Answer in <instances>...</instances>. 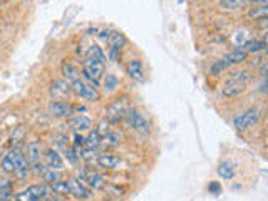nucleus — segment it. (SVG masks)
Listing matches in <instances>:
<instances>
[{"mask_svg":"<svg viewBox=\"0 0 268 201\" xmlns=\"http://www.w3.org/2000/svg\"><path fill=\"white\" fill-rule=\"evenodd\" d=\"M106 55L102 52L101 47L90 45L88 49V54L84 55V61H82V74L84 78L90 80V84L94 87H99L101 79L104 76L106 71Z\"/></svg>","mask_w":268,"mask_h":201,"instance_id":"nucleus-1","label":"nucleus"},{"mask_svg":"<svg viewBox=\"0 0 268 201\" xmlns=\"http://www.w3.org/2000/svg\"><path fill=\"white\" fill-rule=\"evenodd\" d=\"M2 171L3 173H14L19 178H24L29 171V161L25 160L24 153L20 149H12L2 160Z\"/></svg>","mask_w":268,"mask_h":201,"instance_id":"nucleus-2","label":"nucleus"},{"mask_svg":"<svg viewBox=\"0 0 268 201\" xmlns=\"http://www.w3.org/2000/svg\"><path fill=\"white\" fill-rule=\"evenodd\" d=\"M252 80V76H250L248 71H235L231 72L230 79L224 82L223 87V94L228 97H236L240 96L241 92H245L246 85Z\"/></svg>","mask_w":268,"mask_h":201,"instance_id":"nucleus-3","label":"nucleus"},{"mask_svg":"<svg viewBox=\"0 0 268 201\" xmlns=\"http://www.w3.org/2000/svg\"><path fill=\"white\" fill-rule=\"evenodd\" d=\"M124 119H126V124L131 127V129L139 132V134H142V136H148V134H151V131H153V126H151L149 119L146 118L142 113H139L137 109L129 108Z\"/></svg>","mask_w":268,"mask_h":201,"instance_id":"nucleus-4","label":"nucleus"},{"mask_svg":"<svg viewBox=\"0 0 268 201\" xmlns=\"http://www.w3.org/2000/svg\"><path fill=\"white\" fill-rule=\"evenodd\" d=\"M129 109V101L128 97H118V99H114L111 102L109 106L106 108V121L111 122V124H118L123 121L124 118H126V113Z\"/></svg>","mask_w":268,"mask_h":201,"instance_id":"nucleus-5","label":"nucleus"},{"mask_svg":"<svg viewBox=\"0 0 268 201\" xmlns=\"http://www.w3.org/2000/svg\"><path fill=\"white\" fill-rule=\"evenodd\" d=\"M52 190L47 183H42V185H32L29 186L27 190L20 191L14 196L15 201H42L45 198H49Z\"/></svg>","mask_w":268,"mask_h":201,"instance_id":"nucleus-6","label":"nucleus"},{"mask_svg":"<svg viewBox=\"0 0 268 201\" xmlns=\"http://www.w3.org/2000/svg\"><path fill=\"white\" fill-rule=\"evenodd\" d=\"M262 118V109L260 108H252L245 113L238 114L235 119H233V126L236 127L238 131H246L248 127L255 126Z\"/></svg>","mask_w":268,"mask_h":201,"instance_id":"nucleus-7","label":"nucleus"},{"mask_svg":"<svg viewBox=\"0 0 268 201\" xmlns=\"http://www.w3.org/2000/svg\"><path fill=\"white\" fill-rule=\"evenodd\" d=\"M71 92H74L77 97H82V99L90 101V102L99 101L97 87H94L92 84L86 82V80H82V79H77L74 82H71Z\"/></svg>","mask_w":268,"mask_h":201,"instance_id":"nucleus-8","label":"nucleus"},{"mask_svg":"<svg viewBox=\"0 0 268 201\" xmlns=\"http://www.w3.org/2000/svg\"><path fill=\"white\" fill-rule=\"evenodd\" d=\"M67 186H69V195H72L74 198H77V200H89L90 198V190L81 181V179L69 178Z\"/></svg>","mask_w":268,"mask_h":201,"instance_id":"nucleus-9","label":"nucleus"},{"mask_svg":"<svg viewBox=\"0 0 268 201\" xmlns=\"http://www.w3.org/2000/svg\"><path fill=\"white\" fill-rule=\"evenodd\" d=\"M49 114L54 118H71L74 114V106L64 101H54L49 104Z\"/></svg>","mask_w":268,"mask_h":201,"instance_id":"nucleus-10","label":"nucleus"},{"mask_svg":"<svg viewBox=\"0 0 268 201\" xmlns=\"http://www.w3.org/2000/svg\"><path fill=\"white\" fill-rule=\"evenodd\" d=\"M71 94V84L64 79L54 80L52 85H50V97L54 101H62Z\"/></svg>","mask_w":268,"mask_h":201,"instance_id":"nucleus-11","label":"nucleus"},{"mask_svg":"<svg viewBox=\"0 0 268 201\" xmlns=\"http://www.w3.org/2000/svg\"><path fill=\"white\" fill-rule=\"evenodd\" d=\"M126 72L128 76L136 82H144L146 80V74H144V67H142V62L139 59H133V61L128 62L126 66Z\"/></svg>","mask_w":268,"mask_h":201,"instance_id":"nucleus-12","label":"nucleus"},{"mask_svg":"<svg viewBox=\"0 0 268 201\" xmlns=\"http://www.w3.org/2000/svg\"><path fill=\"white\" fill-rule=\"evenodd\" d=\"M82 181H86L88 185L92 188V190H104L106 188V181L101 174L94 173V171H89V169H84L81 174Z\"/></svg>","mask_w":268,"mask_h":201,"instance_id":"nucleus-13","label":"nucleus"},{"mask_svg":"<svg viewBox=\"0 0 268 201\" xmlns=\"http://www.w3.org/2000/svg\"><path fill=\"white\" fill-rule=\"evenodd\" d=\"M246 59H248V54H246V50L243 49V47H236V49H233L231 52H228L226 55H224L223 61L231 67V66H236V64L245 62Z\"/></svg>","mask_w":268,"mask_h":201,"instance_id":"nucleus-14","label":"nucleus"},{"mask_svg":"<svg viewBox=\"0 0 268 201\" xmlns=\"http://www.w3.org/2000/svg\"><path fill=\"white\" fill-rule=\"evenodd\" d=\"M41 156H42V143L41 141H30L27 144V160L30 164H37L41 161Z\"/></svg>","mask_w":268,"mask_h":201,"instance_id":"nucleus-15","label":"nucleus"},{"mask_svg":"<svg viewBox=\"0 0 268 201\" xmlns=\"http://www.w3.org/2000/svg\"><path fill=\"white\" fill-rule=\"evenodd\" d=\"M104 40L107 42L109 49H116V50H123L124 44H126V37H124V34H121L118 31H109Z\"/></svg>","mask_w":268,"mask_h":201,"instance_id":"nucleus-16","label":"nucleus"},{"mask_svg":"<svg viewBox=\"0 0 268 201\" xmlns=\"http://www.w3.org/2000/svg\"><path fill=\"white\" fill-rule=\"evenodd\" d=\"M44 158H45V166H49V168L52 169H64V160L60 158V155L55 149H47L44 153Z\"/></svg>","mask_w":268,"mask_h":201,"instance_id":"nucleus-17","label":"nucleus"},{"mask_svg":"<svg viewBox=\"0 0 268 201\" xmlns=\"http://www.w3.org/2000/svg\"><path fill=\"white\" fill-rule=\"evenodd\" d=\"M69 127H71L74 132H84L92 127V121L86 116H74L71 121H69Z\"/></svg>","mask_w":268,"mask_h":201,"instance_id":"nucleus-18","label":"nucleus"},{"mask_svg":"<svg viewBox=\"0 0 268 201\" xmlns=\"http://www.w3.org/2000/svg\"><path fill=\"white\" fill-rule=\"evenodd\" d=\"M60 71H62V76H64V80H67L69 84L74 82V80L81 79V72L79 69L74 66V64L64 61L62 64H60Z\"/></svg>","mask_w":268,"mask_h":201,"instance_id":"nucleus-19","label":"nucleus"},{"mask_svg":"<svg viewBox=\"0 0 268 201\" xmlns=\"http://www.w3.org/2000/svg\"><path fill=\"white\" fill-rule=\"evenodd\" d=\"M119 162H121V158L116 156V155H109V153L97 156V164L101 166V168H104V169H114Z\"/></svg>","mask_w":268,"mask_h":201,"instance_id":"nucleus-20","label":"nucleus"},{"mask_svg":"<svg viewBox=\"0 0 268 201\" xmlns=\"http://www.w3.org/2000/svg\"><path fill=\"white\" fill-rule=\"evenodd\" d=\"M216 173H218L223 179H233V178H235V174H236L235 162H230V161L222 162V164L216 168Z\"/></svg>","mask_w":268,"mask_h":201,"instance_id":"nucleus-21","label":"nucleus"},{"mask_svg":"<svg viewBox=\"0 0 268 201\" xmlns=\"http://www.w3.org/2000/svg\"><path fill=\"white\" fill-rule=\"evenodd\" d=\"M243 49L246 50V54H258V52H262V50L267 49V42H265V39H262V40L252 39V40L246 42Z\"/></svg>","mask_w":268,"mask_h":201,"instance_id":"nucleus-22","label":"nucleus"},{"mask_svg":"<svg viewBox=\"0 0 268 201\" xmlns=\"http://www.w3.org/2000/svg\"><path fill=\"white\" fill-rule=\"evenodd\" d=\"M267 15H268L267 5H253V7H250V10H248V17L255 20H267Z\"/></svg>","mask_w":268,"mask_h":201,"instance_id":"nucleus-23","label":"nucleus"},{"mask_svg":"<svg viewBox=\"0 0 268 201\" xmlns=\"http://www.w3.org/2000/svg\"><path fill=\"white\" fill-rule=\"evenodd\" d=\"M245 5H248V0H220V7L223 10H238Z\"/></svg>","mask_w":268,"mask_h":201,"instance_id":"nucleus-24","label":"nucleus"},{"mask_svg":"<svg viewBox=\"0 0 268 201\" xmlns=\"http://www.w3.org/2000/svg\"><path fill=\"white\" fill-rule=\"evenodd\" d=\"M101 139H102L101 132H99L97 129H92V131L89 132L88 138H84V146H88V148H99V146H101Z\"/></svg>","mask_w":268,"mask_h":201,"instance_id":"nucleus-25","label":"nucleus"},{"mask_svg":"<svg viewBox=\"0 0 268 201\" xmlns=\"http://www.w3.org/2000/svg\"><path fill=\"white\" fill-rule=\"evenodd\" d=\"M12 186L7 179H0V201H8L12 198Z\"/></svg>","mask_w":268,"mask_h":201,"instance_id":"nucleus-26","label":"nucleus"},{"mask_svg":"<svg viewBox=\"0 0 268 201\" xmlns=\"http://www.w3.org/2000/svg\"><path fill=\"white\" fill-rule=\"evenodd\" d=\"M50 190H52V193L55 195H60V196H66L69 195V186H67V181H54L50 183Z\"/></svg>","mask_w":268,"mask_h":201,"instance_id":"nucleus-27","label":"nucleus"},{"mask_svg":"<svg viewBox=\"0 0 268 201\" xmlns=\"http://www.w3.org/2000/svg\"><path fill=\"white\" fill-rule=\"evenodd\" d=\"M118 84H119V80H118V78H116L114 74H106V78H104V91L106 92L116 91Z\"/></svg>","mask_w":268,"mask_h":201,"instance_id":"nucleus-28","label":"nucleus"},{"mask_svg":"<svg viewBox=\"0 0 268 201\" xmlns=\"http://www.w3.org/2000/svg\"><path fill=\"white\" fill-rule=\"evenodd\" d=\"M226 69H230V66H228V64L224 62L223 59H220V61H216L213 66H211L210 72H211L213 76H218V74H222V72H224Z\"/></svg>","mask_w":268,"mask_h":201,"instance_id":"nucleus-29","label":"nucleus"},{"mask_svg":"<svg viewBox=\"0 0 268 201\" xmlns=\"http://www.w3.org/2000/svg\"><path fill=\"white\" fill-rule=\"evenodd\" d=\"M66 156L71 162H77V160H81L79 155H77V151H76V148H66Z\"/></svg>","mask_w":268,"mask_h":201,"instance_id":"nucleus-30","label":"nucleus"},{"mask_svg":"<svg viewBox=\"0 0 268 201\" xmlns=\"http://www.w3.org/2000/svg\"><path fill=\"white\" fill-rule=\"evenodd\" d=\"M208 190L211 191V193H216V195H218L220 193V191H222V186H220V183H210V186H208Z\"/></svg>","mask_w":268,"mask_h":201,"instance_id":"nucleus-31","label":"nucleus"},{"mask_svg":"<svg viewBox=\"0 0 268 201\" xmlns=\"http://www.w3.org/2000/svg\"><path fill=\"white\" fill-rule=\"evenodd\" d=\"M74 146H84V138L81 136V132H76V136H74Z\"/></svg>","mask_w":268,"mask_h":201,"instance_id":"nucleus-32","label":"nucleus"},{"mask_svg":"<svg viewBox=\"0 0 268 201\" xmlns=\"http://www.w3.org/2000/svg\"><path fill=\"white\" fill-rule=\"evenodd\" d=\"M268 0H248V3H252V5H267Z\"/></svg>","mask_w":268,"mask_h":201,"instance_id":"nucleus-33","label":"nucleus"},{"mask_svg":"<svg viewBox=\"0 0 268 201\" xmlns=\"http://www.w3.org/2000/svg\"><path fill=\"white\" fill-rule=\"evenodd\" d=\"M55 201H67V200H64V198H59V200H55Z\"/></svg>","mask_w":268,"mask_h":201,"instance_id":"nucleus-34","label":"nucleus"},{"mask_svg":"<svg viewBox=\"0 0 268 201\" xmlns=\"http://www.w3.org/2000/svg\"><path fill=\"white\" fill-rule=\"evenodd\" d=\"M47 201H55L54 198H47Z\"/></svg>","mask_w":268,"mask_h":201,"instance_id":"nucleus-35","label":"nucleus"}]
</instances>
